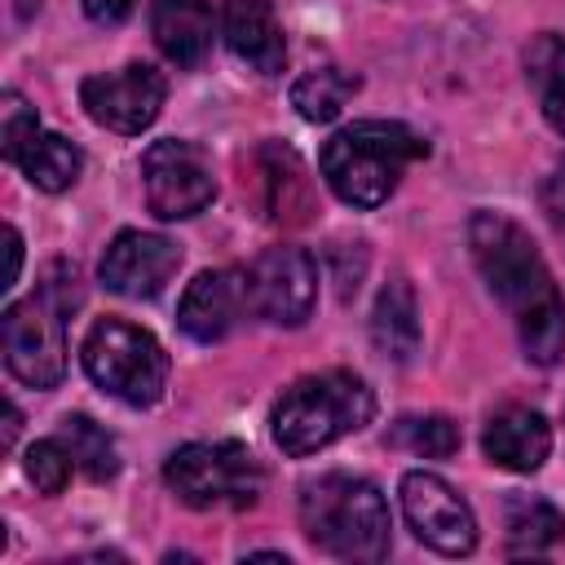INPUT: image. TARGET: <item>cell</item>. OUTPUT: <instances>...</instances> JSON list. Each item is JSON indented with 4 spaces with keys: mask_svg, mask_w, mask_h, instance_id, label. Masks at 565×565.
Returning <instances> with one entry per match:
<instances>
[{
    "mask_svg": "<svg viewBox=\"0 0 565 565\" xmlns=\"http://www.w3.org/2000/svg\"><path fill=\"white\" fill-rule=\"evenodd\" d=\"M468 247L486 287L503 300L508 318L516 322L525 358L539 366H552L565 353V300L534 238L499 212H477L468 221Z\"/></svg>",
    "mask_w": 565,
    "mask_h": 565,
    "instance_id": "cell-1",
    "label": "cell"
},
{
    "mask_svg": "<svg viewBox=\"0 0 565 565\" xmlns=\"http://www.w3.org/2000/svg\"><path fill=\"white\" fill-rule=\"evenodd\" d=\"M300 530L313 547L340 561H384L393 547L384 494L349 472H327L300 486Z\"/></svg>",
    "mask_w": 565,
    "mask_h": 565,
    "instance_id": "cell-2",
    "label": "cell"
},
{
    "mask_svg": "<svg viewBox=\"0 0 565 565\" xmlns=\"http://www.w3.org/2000/svg\"><path fill=\"white\" fill-rule=\"evenodd\" d=\"M428 141L397 119H358L322 146V177L349 207H380Z\"/></svg>",
    "mask_w": 565,
    "mask_h": 565,
    "instance_id": "cell-3",
    "label": "cell"
},
{
    "mask_svg": "<svg viewBox=\"0 0 565 565\" xmlns=\"http://www.w3.org/2000/svg\"><path fill=\"white\" fill-rule=\"evenodd\" d=\"M371 415H375V397H371L362 375L322 371V375L296 380L278 397V406L269 415V428H274V441H278L282 455L305 459V455L358 433L362 424H371Z\"/></svg>",
    "mask_w": 565,
    "mask_h": 565,
    "instance_id": "cell-4",
    "label": "cell"
},
{
    "mask_svg": "<svg viewBox=\"0 0 565 565\" xmlns=\"http://www.w3.org/2000/svg\"><path fill=\"white\" fill-rule=\"evenodd\" d=\"M79 358H84L88 380L128 406H154L168 388L163 344L124 318H97L84 335Z\"/></svg>",
    "mask_w": 565,
    "mask_h": 565,
    "instance_id": "cell-5",
    "label": "cell"
},
{
    "mask_svg": "<svg viewBox=\"0 0 565 565\" xmlns=\"http://www.w3.org/2000/svg\"><path fill=\"white\" fill-rule=\"evenodd\" d=\"M163 481L185 508H252L260 499L265 472L256 455L238 441H190L168 455Z\"/></svg>",
    "mask_w": 565,
    "mask_h": 565,
    "instance_id": "cell-6",
    "label": "cell"
},
{
    "mask_svg": "<svg viewBox=\"0 0 565 565\" xmlns=\"http://www.w3.org/2000/svg\"><path fill=\"white\" fill-rule=\"evenodd\" d=\"M4 366L26 388H57L66 375V313L49 296L13 300L0 318Z\"/></svg>",
    "mask_w": 565,
    "mask_h": 565,
    "instance_id": "cell-7",
    "label": "cell"
},
{
    "mask_svg": "<svg viewBox=\"0 0 565 565\" xmlns=\"http://www.w3.org/2000/svg\"><path fill=\"white\" fill-rule=\"evenodd\" d=\"M141 185H146V203L159 221H190L216 194L212 163H207L203 146L181 141V137L150 141V150L141 154Z\"/></svg>",
    "mask_w": 565,
    "mask_h": 565,
    "instance_id": "cell-8",
    "label": "cell"
},
{
    "mask_svg": "<svg viewBox=\"0 0 565 565\" xmlns=\"http://www.w3.org/2000/svg\"><path fill=\"white\" fill-rule=\"evenodd\" d=\"M168 97V79L150 66V62H128L124 71H106V75H88L79 84V102L88 110L93 124L110 128V132H146Z\"/></svg>",
    "mask_w": 565,
    "mask_h": 565,
    "instance_id": "cell-9",
    "label": "cell"
},
{
    "mask_svg": "<svg viewBox=\"0 0 565 565\" xmlns=\"http://www.w3.org/2000/svg\"><path fill=\"white\" fill-rule=\"evenodd\" d=\"M252 313L274 327H300L318 300V260L305 247H265L247 269Z\"/></svg>",
    "mask_w": 565,
    "mask_h": 565,
    "instance_id": "cell-10",
    "label": "cell"
},
{
    "mask_svg": "<svg viewBox=\"0 0 565 565\" xmlns=\"http://www.w3.org/2000/svg\"><path fill=\"white\" fill-rule=\"evenodd\" d=\"M402 512L419 543L441 556H468L477 547V516L463 494L441 481L437 472H406L402 477Z\"/></svg>",
    "mask_w": 565,
    "mask_h": 565,
    "instance_id": "cell-11",
    "label": "cell"
},
{
    "mask_svg": "<svg viewBox=\"0 0 565 565\" xmlns=\"http://www.w3.org/2000/svg\"><path fill=\"white\" fill-rule=\"evenodd\" d=\"M181 265V247L163 234H146V230H124L115 234V243L102 256V287L128 300H150L168 287V278Z\"/></svg>",
    "mask_w": 565,
    "mask_h": 565,
    "instance_id": "cell-12",
    "label": "cell"
},
{
    "mask_svg": "<svg viewBox=\"0 0 565 565\" xmlns=\"http://www.w3.org/2000/svg\"><path fill=\"white\" fill-rule=\"evenodd\" d=\"M252 185H256V207L274 225H309L313 212H318L313 177H309L305 159L291 146H282V141L256 146V154H252Z\"/></svg>",
    "mask_w": 565,
    "mask_h": 565,
    "instance_id": "cell-13",
    "label": "cell"
},
{
    "mask_svg": "<svg viewBox=\"0 0 565 565\" xmlns=\"http://www.w3.org/2000/svg\"><path fill=\"white\" fill-rule=\"evenodd\" d=\"M252 313V291H247V274L243 269H203L181 305H177V322L190 340L199 344H216L225 340L243 318Z\"/></svg>",
    "mask_w": 565,
    "mask_h": 565,
    "instance_id": "cell-14",
    "label": "cell"
},
{
    "mask_svg": "<svg viewBox=\"0 0 565 565\" xmlns=\"http://www.w3.org/2000/svg\"><path fill=\"white\" fill-rule=\"evenodd\" d=\"M221 31L230 53L247 62L256 75H278L287 66V40L269 0H225Z\"/></svg>",
    "mask_w": 565,
    "mask_h": 565,
    "instance_id": "cell-15",
    "label": "cell"
},
{
    "mask_svg": "<svg viewBox=\"0 0 565 565\" xmlns=\"http://www.w3.org/2000/svg\"><path fill=\"white\" fill-rule=\"evenodd\" d=\"M212 31L216 22L207 0H150V35L172 66L194 71L212 53Z\"/></svg>",
    "mask_w": 565,
    "mask_h": 565,
    "instance_id": "cell-16",
    "label": "cell"
},
{
    "mask_svg": "<svg viewBox=\"0 0 565 565\" xmlns=\"http://www.w3.org/2000/svg\"><path fill=\"white\" fill-rule=\"evenodd\" d=\"M481 446H486L490 463H499L508 472H534V468H543V459L552 450V428L530 406H503L490 415Z\"/></svg>",
    "mask_w": 565,
    "mask_h": 565,
    "instance_id": "cell-17",
    "label": "cell"
},
{
    "mask_svg": "<svg viewBox=\"0 0 565 565\" xmlns=\"http://www.w3.org/2000/svg\"><path fill=\"white\" fill-rule=\"evenodd\" d=\"M371 340L384 358L406 362L419 353V309H415V291L406 278H393L371 313Z\"/></svg>",
    "mask_w": 565,
    "mask_h": 565,
    "instance_id": "cell-18",
    "label": "cell"
},
{
    "mask_svg": "<svg viewBox=\"0 0 565 565\" xmlns=\"http://www.w3.org/2000/svg\"><path fill=\"white\" fill-rule=\"evenodd\" d=\"M13 163L22 168V177H26L35 190L62 194V190H71V185L79 181L84 154H79V146H71L62 132H35V137L22 146V154H18Z\"/></svg>",
    "mask_w": 565,
    "mask_h": 565,
    "instance_id": "cell-19",
    "label": "cell"
},
{
    "mask_svg": "<svg viewBox=\"0 0 565 565\" xmlns=\"http://www.w3.org/2000/svg\"><path fill=\"white\" fill-rule=\"evenodd\" d=\"M525 79L539 97L543 119L565 137V40L556 31H543L525 49Z\"/></svg>",
    "mask_w": 565,
    "mask_h": 565,
    "instance_id": "cell-20",
    "label": "cell"
},
{
    "mask_svg": "<svg viewBox=\"0 0 565 565\" xmlns=\"http://www.w3.org/2000/svg\"><path fill=\"white\" fill-rule=\"evenodd\" d=\"M561 539H565V516L547 499H534V494H512L508 499V552L512 556L547 552Z\"/></svg>",
    "mask_w": 565,
    "mask_h": 565,
    "instance_id": "cell-21",
    "label": "cell"
},
{
    "mask_svg": "<svg viewBox=\"0 0 565 565\" xmlns=\"http://www.w3.org/2000/svg\"><path fill=\"white\" fill-rule=\"evenodd\" d=\"M358 84H362L358 75H349L340 66H322V71H309L291 84V106L309 124H331L344 110V102L358 93Z\"/></svg>",
    "mask_w": 565,
    "mask_h": 565,
    "instance_id": "cell-22",
    "label": "cell"
},
{
    "mask_svg": "<svg viewBox=\"0 0 565 565\" xmlns=\"http://www.w3.org/2000/svg\"><path fill=\"white\" fill-rule=\"evenodd\" d=\"M57 441L71 450L75 468L93 481H110L119 472V450L110 441V433L102 424H93L88 415H62L57 424Z\"/></svg>",
    "mask_w": 565,
    "mask_h": 565,
    "instance_id": "cell-23",
    "label": "cell"
},
{
    "mask_svg": "<svg viewBox=\"0 0 565 565\" xmlns=\"http://www.w3.org/2000/svg\"><path fill=\"white\" fill-rule=\"evenodd\" d=\"M388 441L411 455H424V459H450L459 450V428L446 415H406L393 424Z\"/></svg>",
    "mask_w": 565,
    "mask_h": 565,
    "instance_id": "cell-24",
    "label": "cell"
},
{
    "mask_svg": "<svg viewBox=\"0 0 565 565\" xmlns=\"http://www.w3.org/2000/svg\"><path fill=\"white\" fill-rule=\"evenodd\" d=\"M22 468H26V477H31V486H35L40 494H62L66 481H71L75 459H71V450H66L57 437H44V441H35V446L26 450Z\"/></svg>",
    "mask_w": 565,
    "mask_h": 565,
    "instance_id": "cell-25",
    "label": "cell"
},
{
    "mask_svg": "<svg viewBox=\"0 0 565 565\" xmlns=\"http://www.w3.org/2000/svg\"><path fill=\"white\" fill-rule=\"evenodd\" d=\"M40 132V119H35V110L22 102V93H4L0 97V150H4V159L13 163L18 154H22V146L31 141Z\"/></svg>",
    "mask_w": 565,
    "mask_h": 565,
    "instance_id": "cell-26",
    "label": "cell"
},
{
    "mask_svg": "<svg viewBox=\"0 0 565 565\" xmlns=\"http://www.w3.org/2000/svg\"><path fill=\"white\" fill-rule=\"evenodd\" d=\"M40 296H49L66 318L84 305V278H79V265L75 260H49L44 274H40Z\"/></svg>",
    "mask_w": 565,
    "mask_h": 565,
    "instance_id": "cell-27",
    "label": "cell"
},
{
    "mask_svg": "<svg viewBox=\"0 0 565 565\" xmlns=\"http://www.w3.org/2000/svg\"><path fill=\"white\" fill-rule=\"evenodd\" d=\"M539 199H543V212L552 216V225H561V230H565V159H561V163L552 168V177L543 181Z\"/></svg>",
    "mask_w": 565,
    "mask_h": 565,
    "instance_id": "cell-28",
    "label": "cell"
},
{
    "mask_svg": "<svg viewBox=\"0 0 565 565\" xmlns=\"http://www.w3.org/2000/svg\"><path fill=\"white\" fill-rule=\"evenodd\" d=\"M128 9H132V0H84V13L93 22H119V18H128Z\"/></svg>",
    "mask_w": 565,
    "mask_h": 565,
    "instance_id": "cell-29",
    "label": "cell"
},
{
    "mask_svg": "<svg viewBox=\"0 0 565 565\" xmlns=\"http://www.w3.org/2000/svg\"><path fill=\"white\" fill-rule=\"evenodd\" d=\"M4 247H9V269H4V282L0 287H13L18 282V269H22V234L13 225L4 230Z\"/></svg>",
    "mask_w": 565,
    "mask_h": 565,
    "instance_id": "cell-30",
    "label": "cell"
},
{
    "mask_svg": "<svg viewBox=\"0 0 565 565\" xmlns=\"http://www.w3.org/2000/svg\"><path fill=\"white\" fill-rule=\"evenodd\" d=\"M13 437H18V406L9 402L4 406V450H13Z\"/></svg>",
    "mask_w": 565,
    "mask_h": 565,
    "instance_id": "cell-31",
    "label": "cell"
}]
</instances>
